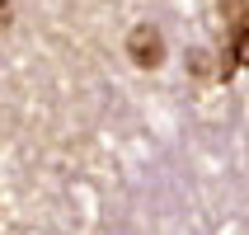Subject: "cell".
<instances>
[{
  "instance_id": "1",
  "label": "cell",
  "mask_w": 249,
  "mask_h": 235,
  "mask_svg": "<svg viewBox=\"0 0 249 235\" xmlns=\"http://www.w3.org/2000/svg\"><path fill=\"white\" fill-rule=\"evenodd\" d=\"M127 52H132L137 66H155V61H160V33H155V28H137L132 42H127Z\"/></svg>"
}]
</instances>
